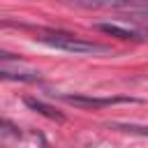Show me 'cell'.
Returning a JSON list of instances; mask_svg holds the SVG:
<instances>
[{
	"label": "cell",
	"mask_w": 148,
	"mask_h": 148,
	"mask_svg": "<svg viewBox=\"0 0 148 148\" xmlns=\"http://www.w3.org/2000/svg\"><path fill=\"white\" fill-rule=\"evenodd\" d=\"M44 44L49 46H56L60 51H69V53H76V56H83V53H104L106 46L102 44H92V42H83L74 35H67V32H46L44 37H39Z\"/></svg>",
	"instance_id": "6da1fadb"
},
{
	"label": "cell",
	"mask_w": 148,
	"mask_h": 148,
	"mask_svg": "<svg viewBox=\"0 0 148 148\" xmlns=\"http://www.w3.org/2000/svg\"><path fill=\"white\" fill-rule=\"evenodd\" d=\"M62 99L67 104L81 106V109H102V106H111V104H123V102H139L132 97H90V95H62Z\"/></svg>",
	"instance_id": "7a4b0ae2"
},
{
	"label": "cell",
	"mask_w": 148,
	"mask_h": 148,
	"mask_svg": "<svg viewBox=\"0 0 148 148\" xmlns=\"http://www.w3.org/2000/svg\"><path fill=\"white\" fill-rule=\"evenodd\" d=\"M95 28L102 30V32H106V35H111V37H118V39H136V42L143 39L141 32L130 30V28H123V25H118V23H97Z\"/></svg>",
	"instance_id": "3957f363"
},
{
	"label": "cell",
	"mask_w": 148,
	"mask_h": 148,
	"mask_svg": "<svg viewBox=\"0 0 148 148\" xmlns=\"http://www.w3.org/2000/svg\"><path fill=\"white\" fill-rule=\"evenodd\" d=\"M23 102H25V106H28V109H32V111H37V113H42V116H46V118H51V120H58V123H62V120H65V116H62L60 111H56L53 106H49V104H46V102H42V99L25 97Z\"/></svg>",
	"instance_id": "277c9868"
},
{
	"label": "cell",
	"mask_w": 148,
	"mask_h": 148,
	"mask_svg": "<svg viewBox=\"0 0 148 148\" xmlns=\"http://www.w3.org/2000/svg\"><path fill=\"white\" fill-rule=\"evenodd\" d=\"M111 130H118V132H127V134H139V136H148V125H136V123H109Z\"/></svg>",
	"instance_id": "5b68a950"
},
{
	"label": "cell",
	"mask_w": 148,
	"mask_h": 148,
	"mask_svg": "<svg viewBox=\"0 0 148 148\" xmlns=\"http://www.w3.org/2000/svg\"><path fill=\"white\" fill-rule=\"evenodd\" d=\"M0 79H12V81H37L39 79V72H28V74H16V72H7V69H0Z\"/></svg>",
	"instance_id": "8992f818"
},
{
	"label": "cell",
	"mask_w": 148,
	"mask_h": 148,
	"mask_svg": "<svg viewBox=\"0 0 148 148\" xmlns=\"http://www.w3.org/2000/svg\"><path fill=\"white\" fill-rule=\"evenodd\" d=\"M2 127H14V125H9V123H5V120H0V130Z\"/></svg>",
	"instance_id": "52a82bcc"
}]
</instances>
